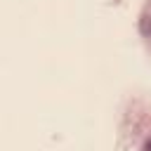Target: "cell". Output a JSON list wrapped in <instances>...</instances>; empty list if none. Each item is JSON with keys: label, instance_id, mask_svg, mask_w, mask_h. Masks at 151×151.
<instances>
[{"label": "cell", "instance_id": "obj_1", "mask_svg": "<svg viewBox=\"0 0 151 151\" xmlns=\"http://www.w3.org/2000/svg\"><path fill=\"white\" fill-rule=\"evenodd\" d=\"M142 151H151V139H146V142H144V146H142Z\"/></svg>", "mask_w": 151, "mask_h": 151}]
</instances>
